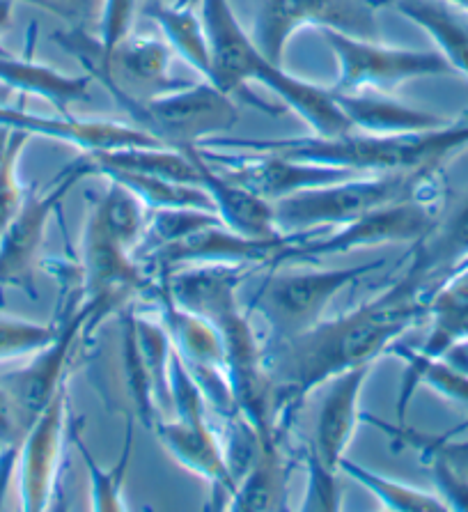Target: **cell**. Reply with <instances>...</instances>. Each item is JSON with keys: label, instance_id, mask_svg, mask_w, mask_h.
<instances>
[{"label": "cell", "instance_id": "6da1fadb", "mask_svg": "<svg viewBox=\"0 0 468 512\" xmlns=\"http://www.w3.org/2000/svg\"><path fill=\"white\" fill-rule=\"evenodd\" d=\"M427 294L409 274L351 313L322 320L287 340H271L264 363L276 389L278 421L340 372L374 366L404 333L429 317Z\"/></svg>", "mask_w": 468, "mask_h": 512}, {"label": "cell", "instance_id": "7a4b0ae2", "mask_svg": "<svg viewBox=\"0 0 468 512\" xmlns=\"http://www.w3.org/2000/svg\"><path fill=\"white\" fill-rule=\"evenodd\" d=\"M198 145L216 150L276 152L303 164L349 168L361 175L384 173H439L443 164L468 147V113L459 115L446 127L413 134H365L345 131L335 136L301 138H223L214 136Z\"/></svg>", "mask_w": 468, "mask_h": 512}, {"label": "cell", "instance_id": "3957f363", "mask_svg": "<svg viewBox=\"0 0 468 512\" xmlns=\"http://www.w3.org/2000/svg\"><path fill=\"white\" fill-rule=\"evenodd\" d=\"M200 17L212 46V83L234 102H246L267 113L280 111L251 95L248 85L260 83L310 124L312 134L335 136L354 129L340 111L331 88L296 79L257 49L253 37L241 28L230 0H200Z\"/></svg>", "mask_w": 468, "mask_h": 512}, {"label": "cell", "instance_id": "277c9868", "mask_svg": "<svg viewBox=\"0 0 468 512\" xmlns=\"http://www.w3.org/2000/svg\"><path fill=\"white\" fill-rule=\"evenodd\" d=\"M92 81H99L129 115L138 129L147 131L156 141L175 150H189L207 138L234 129L239 122L237 102L218 90L212 81L186 83L182 88L154 97H134L120 88L104 69L92 60H78Z\"/></svg>", "mask_w": 468, "mask_h": 512}, {"label": "cell", "instance_id": "5b68a950", "mask_svg": "<svg viewBox=\"0 0 468 512\" xmlns=\"http://www.w3.org/2000/svg\"><path fill=\"white\" fill-rule=\"evenodd\" d=\"M439 173H384L356 175L349 180L292 193L273 205L280 232H319L340 228L374 209L409 198H436L427 193Z\"/></svg>", "mask_w": 468, "mask_h": 512}, {"label": "cell", "instance_id": "8992f818", "mask_svg": "<svg viewBox=\"0 0 468 512\" xmlns=\"http://www.w3.org/2000/svg\"><path fill=\"white\" fill-rule=\"evenodd\" d=\"M384 267V260L342 269H273L257 287L253 310L269 324L271 340L299 336L324 320L326 308L351 283Z\"/></svg>", "mask_w": 468, "mask_h": 512}, {"label": "cell", "instance_id": "52a82bcc", "mask_svg": "<svg viewBox=\"0 0 468 512\" xmlns=\"http://www.w3.org/2000/svg\"><path fill=\"white\" fill-rule=\"evenodd\" d=\"M436 198H409L400 203L374 209L361 219L335 228L331 235L319 232H299L283 251H278L269 269L290 265V262H317L333 255H347L358 248H372L381 244L418 242L436 223Z\"/></svg>", "mask_w": 468, "mask_h": 512}, {"label": "cell", "instance_id": "ba28073f", "mask_svg": "<svg viewBox=\"0 0 468 512\" xmlns=\"http://www.w3.org/2000/svg\"><path fill=\"white\" fill-rule=\"evenodd\" d=\"M377 10L372 0H253L251 37L273 65L283 67L287 44L303 28L379 40Z\"/></svg>", "mask_w": 468, "mask_h": 512}, {"label": "cell", "instance_id": "9c48e42d", "mask_svg": "<svg viewBox=\"0 0 468 512\" xmlns=\"http://www.w3.org/2000/svg\"><path fill=\"white\" fill-rule=\"evenodd\" d=\"M322 35L338 62V81L333 85L338 92H388L425 76L452 74V67L439 51L397 49L379 40H363L338 30H322Z\"/></svg>", "mask_w": 468, "mask_h": 512}, {"label": "cell", "instance_id": "30bf717a", "mask_svg": "<svg viewBox=\"0 0 468 512\" xmlns=\"http://www.w3.org/2000/svg\"><path fill=\"white\" fill-rule=\"evenodd\" d=\"M195 152L212 166L218 175L228 177L244 189L253 191L269 203L283 200L292 193L315 186L335 184L361 173L349 168L303 164L287 159L276 152H244V150H216V147L195 145Z\"/></svg>", "mask_w": 468, "mask_h": 512}, {"label": "cell", "instance_id": "8fae6325", "mask_svg": "<svg viewBox=\"0 0 468 512\" xmlns=\"http://www.w3.org/2000/svg\"><path fill=\"white\" fill-rule=\"evenodd\" d=\"M83 281L95 315L113 310L131 294L147 297L156 281V276L111 235L95 205L83 232Z\"/></svg>", "mask_w": 468, "mask_h": 512}, {"label": "cell", "instance_id": "7c38bea8", "mask_svg": "<svg viewBox=\"0 0 468 512\" xmlns=\"http://www.w3.org/2000/svg\"><path fill=\"white\" fill-rule=\"evenodd\" d=\"M78 180L81 177L74 170L65 168L46 193L28 191L19 214L14 216V221L0 237V290L17 287L30 299L37 297L35 274L39 253L44 246L46 226Z\"/></svg>", "mask_w": 468, "mask_h": 512}, {"label": "cell", "instance_id": "4fadbf2b", "mask_svg": "<svg viewBox=\"0 0 468 512\" xmlns=\"http://www.w3.org/2000/svg\"><path fill=\"white\" fill-rule=\"evenodd\" d=\"M69 391L62 384L19 444V494L26 512H44L58 494V478L65 448Z\"/></svg>", "mask_w": 468, "mask_h": 512}, {"label": "cell", "instance_id": "5bb4252c", "mask_svg": "<svg viewBox=\"0 0 468 512\" xmlns=\"http://www.w3.org/2000/svg\"><path fill=\"white\" fill-rule=\"evenodd\" d=\"M299 232H285V235L273 239H248L241 237L225 223L207 226L191 232L189 237L177 239L154 251L145 258L143 265L152 276L168 274L184 265H251L255 269L271 267L278 251L292 242Z\"/></svg>", "mask_w": 468, "mask_h": 512}, {"label": "cell", "instance_id": "9a60e30c", "mask_svg": "<svg viewBox=\"0 0 468 512\" xmlns=\"http://www.w3.org/2000/svg\"><path fill=\"white\" fill-rule=\"evenodd\" d=\"M92 315H95V308L85 301V306L74 308L72 317L62 324L58 336L53 338L49 345L30 356L26 366L0 372V384H3V389L12 398L26 430L33 425L35 418L42 414L44 407L49 405L60 386L67 384L65 375L69 359H72L76 340L81 336L85 322H88Z\"/></svg>", "mask_w": 468, "mask_h": 512}, {"label": "cell", "instance_id": "2e32d148", "mask_svg": "<svg viewBox=\"0 0 468 512\" xmlns=\"http://www.w3.org/2000/svg\"><path fill=\"white\" fill-rule=\"evenodd\" d=\"M0 127L23 131L33 138H49V141L74 145L83 152L163 145L147 131L124 122L76 120L69 115H37L26 111V108L5 104H0Z\"/></svg>", "mask_w": 468, "mask_h": 512}, {"label": "cell", "instance_id": "e0dca14e", "mask_svg": "<svg viewBox=\"0 0 468 512\" xmlns=\"http://www.w3.org/2000/svg\"><path fill=\"white\" fill-rule=\"evenodd\" d=\"M374 366H358L340 372L326 382L322 407L317 411L312 448L326 467L340 471V460L363 423L361 395Z\"/></svg>", "mask_w": 468, "mask_h": 512}, {"label": "cell", "instance_id": "ac0fdd59", "mask_svg": "<svg viewBox=\"0 0 468 512\" xmlns=\"http://www.w3.org/2000/svg\"><path fill=\"white\" fill-rule=\"evenodd\" d=\"M156 437L173 460L212 485L216 510H228L234 483L225 462L223 446L207 421H161L154 425Z\"/></svg>", "mask_w": 468, "mask_h": 512}, {"label": "cell", "instance_id": "d6986e66", "mask_svg": "<svg viewBox=\"0 0 468 512\" xmlns=\"http://www.w3.org/2000/svg\"><path fill=\"white\" fill-rule=\"evenodd\" d=\"M253 271L255 267L251 265H191L156 278L177 306L214 322L225 310L239 306V285Z\"/></svg>", "mask_w": 468, "mask_h": 512}, {"label": "cell", "instance_id": "ffe728a7", "mask_svg": "<svg viewBox=\"0 0 468 512\" xmlns=\"http://www.w3.org/2000/svg\"><path fill=\"white\" fill-rule=\"evenodd\" d=\"M468 260V193L452 214L436 221L413 248V260L404 274L416 281L427 299L439 290L443 281Z\"/></svg>", "mask_w": 468, "mask_h": 512}, {"label": "cell", "instance_id": "44dd1931", "mask_svg": "<svg viewBox=\"0 0 468 512\" xmlns=\"http://www.w3.org/2000/svg\"><path fill=\"white\" fill-rule=\"evenodd\" d=\"M333 97L340 111L345 113V118L351 122V127L356 131H365V134H413V131H432L446 127V124L455 120L441 113L420 111V108L404 104L381 90H333Z\"/></svg>", "mask_w": 468, "mask_h": 512}, {"label": "cell", "instance_id": "7402d4cb", "mask_svg": "<svg viewBox=\"0 0 468 512\" xmlns=\"http://www.w3.org/2000/svg\"><path fill=\"white\" fill-rule=\"evenodd\" d=\"M186 152V150H184ZM200 168V186L214 200L216 214L221 216L225 228L237 232L248 239H273L285 235L276 226L273 219V205L269 200L255 196L253 191L228 180V177L218 175L216 170L207 164L205 159L195 152V147H189Z\"/></svg>", "mask_w": 468, "mask_h": 512}, {"label": "cell", "instance_id": "603a6c76", "mask_svg": "<svg viewBox=\"0 0 468 512\" xmlns=\"http://www.w3.org/2000/svg\"><path fill=\"white\" fill-rule=\"evenodd\" d=\"M388 7L400 12L432 37L436 51L448 60L452 72L468 79V17L439 0H393Z\"/></svg>", "mask_w": 468, "mask_h": 512}, {"label": "cell", "instance_id": "cb8c5ba5", "mask_svg": "<svg viewBox=\"0 0 468 512\" xmlns=\"http://www.w3.org/2000/svg\"><path fill=\"white\" fill-rule=\"evenodd\" d=\"M287 508V464L280 451V434L262 441L251 471L230 496L232 512H280Z\"/></svg>", "mask_w": 468, "mask_h": 512}, {"label": "cell", "instance_id": "d4e9b609", "mask_svg": "<svg viewBox=\"0 0 468 512\" xmlns=\"http://www.w3.org/2000/svg\"><path fill=\"white\" fill-rule=\"evenodd\" d=\"M156 26L161 28L163 37L179 58L189 65L200 79L212 81V46L205 30L202 17L193 5L177 7L166 3H154L145 10Z\"/></svg>", "mask_w": 468, "mask_h": 512}, {"label": "cell", "instance_id": "484cf974", "mask_svg": "<svg viewBox=\"0 0 468 512\" xmlns=\"http://www.w3.org/2000/svg\"><path fill=\"white\" fill-rule=\"evenodd\" d=\"M99 177H108V180L120 182L122 186L134 193V196L143 203L147 209H168V207H198L207 209V212H216L214 200L202 186L182 184L166 180V177H154L145 173H131V170H117L106 168L101 170Z\"/></svg>", "mask_w": 468, "mask_h": 512}, {"label": "cell", "instance_id": "4316f807", "mask_svg": "<svg viewBox=\"0 0 468 512\" xmlns=\"http://www.w3.org/2000/svg\"><path fill=\"white\" fill-rule=\"evenodd\" d=\"M340 471L377 496L381 508L390 512H448L446 503L436 492H425L407 483H397L393 478H386L377 471L351 462L347 455L340 460Z\"/></svg>", "mask_w": 468, "mask_h": 512}, {"label": "cell", "instance_id": "83f0119b", "mask_svg": "<svg viewBox=\"0 0 468 512\" xmlns=\"http://www.w3.org/2000/svg\"><path fill=\"white\" fill-rule=\"evenodd\" d=\"M122 372L124 386H127L129 398L134 402L140 423L147 430H154V425L161 421V409L159 402H156L150 370H147L143 354H140L136 338V313L131 308L127 313H122Z\"/></svg>", "mask_w": 468, "mask_h": 512}, {"label": "cell", "instance_id": "f1b7e54d", "mask_svg": "<svg viewBox=\"0 0 468 512\" xmlns=\"http://www.w3.org/2000/svg\"><path fill=\"white\" fill-rule=\"evenodd\" d=\"M72 439L78 453L83 457L85 469H88L90 476V508L95 512L127 510V501H124V480H127L131 453H134V425H127V439H124L122 455L111 469H104L95 457H92V453L85 448V441L78 428H72Z\"/></svg>", "mask_w": 468, "mask_h": 512}, {"label": "cell", "instance_id": "f546056e", "mask_svg": "<svg viewBox=\"0 0 468 512\" xmlns=\"http://www.w3.org/2000/svg\"><path fill=\"white\" fill-rule=\"evenodd\" d=\"M216 223H223L221 216L198 207L152 209V214L147 216L145 235L134 251V258L138 262H143L145 258H150L154 251H159V248L173 244L182 237H189L191 232L200 228L216 226Z\"/></svg>", "mask_w": 468, "mask_h": 512}, {"label": "cell", "instance_id": "4dcf8cb0", "mask_svg": "<svg viewBox=\"0 0 468 512\" xmlns=\"http://www.w3.org/2000/svg\"><path fill=\"white\" fill-rule=\"evenodd\" d=\"M104 180L106 191L104 196L95 200V207L101 214V219H104L106 228L111 230V235L134 255L140 239L145 235L147 212H150V209L140 203L127 186H122L115 180H108V177H104Z\"/></svg>", "mask_w": 468, "mask_h": 512}, {"label": "cell", "instance_id": "1f68e13d", "mask_svg": "<svg viewBox=\"0 0 468 512\" xmlns=\"http://www.w3.org/2000/svg\"><path fill=\"white\" fill-rule=\"evenodd\" d=\"M136 338H138L140 354H143L145 366L150 370V377L154 382L159 409L170 411L168 370H170V359H173V340H170L161 320H147V317H138V315H136Z\"/></svg>", "mask_w": 468, "mask_h": 512}, {"label": "cell", "instance_id": "d6a6232c", "mask_svg": "<svg viewBox=\"0 0 468 512\" xmlns=\"http://www.w3.org/2000/svg\"><path fill=\"white\" fill-rule=\"evenodd\" d=\"M363 423H370V425H374V428L384 430L388 437H393L402 448H416L418 453L441 455L452 469L462 473V476L468 480V439L457 441L452 432L439 434V437H429V434H420L416 430L407 428L404 423L390 425L386 421H381V418L370 416V414H363Z\"/></svg>", "mask_w": 468, "mask_h": 512}, {"label": "cell", "instance_id": "836d02e7", "mask_svg": "<svg viewBox=\"0 0 468 512\" xmlns=\"http://www.w3.org/2000/svg\"><path fill=\"white\" fill-rule=\"evenodd\" d=\"M225 423H228V428H225V439L221 446L225 462H228L234 490H237V485L251 471L257 455L262 451V437L241 411H234L232 416L225 418Z\"/></svg>", "mask_w": 468, "mask_h": 512}, {"label": "cell", "instance_id": "e575fe53", "mask_svg": "<svg viewBox=\"0 0 468 512\" xmlns=\"http://www.w3.org/2000/svg\"><path fill=\"white\" fill-rule=\"evenodd\" d=\"M60 327L0 315V361L26 359L58 336Z\"/></svg>", "mask_w": 468, "mask_h": 512}, {"label": "cell", "instance_id": "d590c367", "mask_svg": "<svg viewBox=\"0 0 468 512\" xmlns=\"http://www.w3.org/2000/svg\"><path fill=\"white\" fill-rule=\"evenodd\" d=\"M30 138L33 136L23 134V131H12L5 159L0 164V237L14 221V216L19 214L23 200L28 196V189L21 184L19 177V161Z\"/></svg>", "mask_w": 468, "mask_h": 512}, {"label": "cell", "instance_id": "8d00e7d4", "mask_svg": "<svg viewBox=\"0 0 468 512\" xmlns=\"http://www.w3.org/2000/svg\"><path fill=\"white\" fill-rule=\"evenodd\" d=\"M308 467V483H306V496L299 506L301 512H335L342 510V485L338 480V471L326 467L319 460L315 448H310L306 455Z\"/></svg>", "mask_w": 468, "mask_h": 512}, {"label": "cell", "instance_id": "74e56055", "mask_svg": "<svg viewBox=\"0 0 468 512\" xmlns=\"http://www.w3.org/2000/svg\"><path fill=\"white\" fill-rule=\"evenodd\" d=\"M168 391H170V411L179 421H207V402L195 382L191 370L179 359L173 349L168 370Z\"/></svg>", "mask_w": 468, "mask_h": 512}, {"label": "cell", "instance_id": "f35d334b", "mask_svg": "<svg viewBox=\"0 0 468 512\" xmlns=\"http://www.w3.org/2000/svg\"><path fill=\"white\" fill-rule=\"evenodd\" d=\"M136 5L138 0H104L95 33L104 56H108L117 44L134 33Z\"/></svg>", "mask_w": 468, "mask_h": 512}, {"label": "cell", "instance_id": "ab89813d", "mask_svg": "<svg viewBox=\"0 0 468 512\" xmlns=\"http://www.w3.org/2000/svg\"><path fill=\"white\" fill-rule=\"evenodd\" d=\"M423 462L427 464L429 473H432L436 494L446 503L448 512H468V480L462 473L455 471L450 464L436 453H420Z\"/></svg>", "mask_w": 468, "mask_h": 512}, {"label": "cell", "instance_id": "60d3db41", "mask_svg": "<svg viewBox=\"0 0 468 512\" xmlns=\"http://www.w3.org/2000/svg\"><path fill=\"white\" fill-rule=\"evenodd\" d=\"M39 3H42V10L67 21H76L78 28H85L83 23L97 26L104 0H39Z\"/></svg>", "mask_w": 468, "mask_h": 512}, {"label": "cell", "instance_id": "b9f144b4", "mask_svg": "<svg viewBox=\"0 0 468 512\" xmlns=\"http://www.w3.org/2000/svg\"><path fill=\"white\" fill-rule=\"evenodd\" d=\"M23 434H26V428H23L17 407H14L12 398L3 389V384H0V444L19 446Z\"/></svg>", "mask_w": 468, "mask_h": 512}, {"label": "cell", "instance_id": "7bdbcfd3", "mask_svg": "<svg viewBox=\"0 0 468 512\" xmlns=\"http://www.w3.org/2000/svg\"><path fill=\"white\" fill-rule=\"evenodd\" d=\"M436 359L446 361L450 368H455L468 377V338L450 343L439 356H436Z\"/></svg>", "mask_w": 468, "mask_h": 512}, {"label": "cell", "instance_id": "ee69618b", "mask_svg": "<svg viewBox=\"0 0 468 512\" xmlns=\"http://www.w3.org/2000/svg\"><path fill=\"white\" fill-rule=\"evenodd\" d=\"M19 460V446H3L0 448V508H3V496L10 478Z\"/></svg>", "mask_w": 468, "mask_h": 512}, {"label": "cell", "instance_id": "f6af8a7d", "mask_svg": "<svg viewBox=\"0 0 468 512\" xmlns=\"http://www.w3.org/2000/svg\"><path fill=\"white\" fill-rule=\"evenodd\" d=\"M14 3H17V0H0V35H3L5 30L10 28V21H12V14H14ZM0 56H10V51H7L3 44H0Z\"/></svg>", "mask_w": 468, "mask_h": 512}, {"label": "cell", "instance_id": "bcb514c9", "mask_svg": "<svg viewBox=\"0 0 468 512\" xmlns=\"http://www.w3.org/2000/svg\"><path fill=\"white\" fill-rule=\"evenodd\" d=\"M372 3L377 7H388L390 3H393V0H372ZM439 3H446L450 7H455L457 12H462L468 17V0H439Z\"/></svg>", "mask_w": 468, "mask_h": 512}, {"label": "cell", "instance_id": "7dc6e473", "mask_svg": "<svg viewBox=\"0 0 468 512\" xmlns=\"http://www.w3.org/2000/svg\"><path fill=\"white\" fill-rule=\"evenodd\" d=\"M10 136H12V131H10V129H3V127H0V164H3V159H5L7 145H10Z\"/></svg>", "mask_w": 468, "mask_h": 512}, {"label": "cell", "instance_id": "c3c4849f", "mask_svg": "<svg viewBox=\"0 0 468 512\" xmlns=\"http://www.w3.org/2000/svg\"><path fill=\"white\" fill-rule=\"evenodd\" d=\"M161 3H166V5H177V7H186V5L200 7V0H161Z\"/></svg>", "mask_w": 468, "mask_h": 512}, {"label": "cell", "instance_id": "681fc988", "mask_svg": "<svg viewBox=\"0 0 468 512\" xmlns=\"http://www.w3.org/2000/svg\"><path fill=\"white\" fill-rule=\"evenodd\" d=\"M17 3H28V5H35V7H42V3H39V0H17Z\"/></svg>", "mask_w": 468, "mask_h": 512}, {"label": "cell", "instance_id": "f907efd6", "mask_svg": "<svg viewBox=\"0 0 468 512\" xmlns=\"http://www.w3.org/2000/svg\"><path fill=\"white\" fill-rule=\"evenodd\" d=\"M0 448H3V444H0Z\"/></svg>", "mask_w": 468, "mask_h": 512}]
</instances>
